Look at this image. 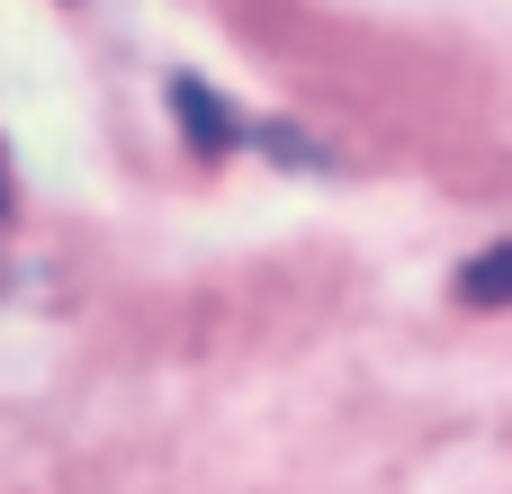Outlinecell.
Returning a JSON list of instances; mask_svg holds the SVG:
<instances>
[{"instance_id":"obj_1","label":"cell","mask_w":512,"mask_h":494,"mask_svg":"<svg viewBox=\"0 0 512 494\" xmlns=\"http://www.w3.org/2000/svg\"><path fill=\"white\" fill-rule=\"evenodd\" d=\"M171 117H180V135H189V153H207V162H225L234 144H243V117L198 81V72H171Z\"/></svg>"},{"instance_id":"obj_2","label":"cell","mask_w":512,"mask_h":494,"mask_svg":"<svg viewBox=\"0 0 512 494\" xmlns=\"http://www.w3.org/2000/svg\"><path fill=\"white\" fill-rule=\"evenodd\" d=\"M459 306H477V315L512 306V243H486V252L459 270Z\"/></svg>"},{"instance_id":"obj_3","label":"cell","mask_w":512,"mask_h":494,"mask_svg":"<svg viewBox=\"0 0 512 494\" xmlns=\"http://www.w3.org/2000/svg\"><path fill=\"white\" fill-rule=\"evenodd\" d=\"M261 144H270L279 162H333V153H324V144H306V135H297L288 117H270V126H261Z\"/></svg>"},{"instance_id":"obj_4","label":"cell","mask_w":512,"mask_h":494,"mask_svg":"<svg viewBox=\"0 0 512 494\" xmlns=\"http://www.w3.org/2000/svg\"><path fill=\"white\" fill-rule=\"evenodd\" d=\"M9 207H18V189H9V153H0V216H9Z\"/></svg>"}]
</instances>
